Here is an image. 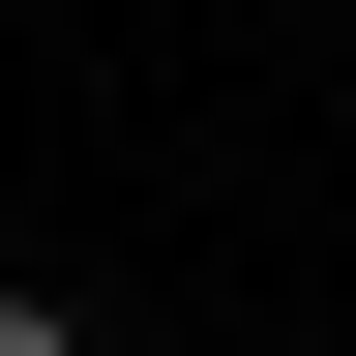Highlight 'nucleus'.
Here are the masks:
<instances>
[{"instance_id":"nucleus-1","label":"nucleus","mask_w":356,"mask_h":356,"mask_svg":"<svg viewBox=\"0 0 356 356\" xmlns=\"http://www.w3.org/2000/svg\"><path fill=\"white\" fill-rule=\"evenodd\" d=\"M0 356H89V327H60V297H0Z\"/></svg>"}]
</instances>
